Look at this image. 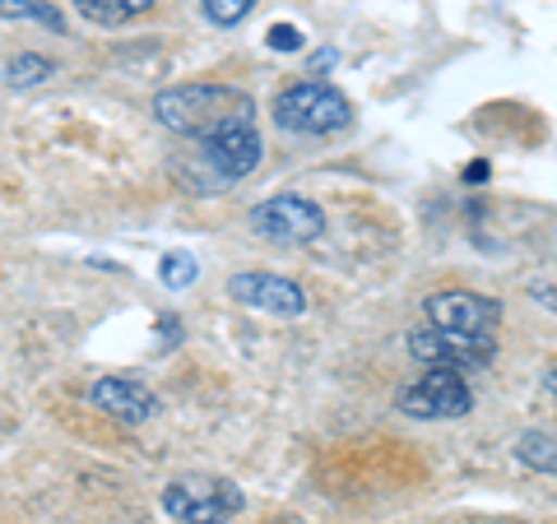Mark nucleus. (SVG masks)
Masks as SVG:
<instances>
[{"label": "nucleus", "mask_w": 557, "mask_h": 524, "mask_svg": "<svg viewBox=\"0 0 557 524\" xmlns=\"http://www.w3.org/2000/svg\"><path fill=\"white\" fill-rule=\"evenodd\" d=\"M153 121L177 135V139H209L233 126H256V98L237 84H168L163 93H153Z\"/></svg>", "instance_id": "obj_1"}, {"label": "nucleus", "mask_w": 557, "mask_h": 524, "mask_svg": "<svg viewBox=\"0 0 557 524\" xmlns=\"http://www.w3.org/2000/svg\"><path fill=\"white\" fill-rule=\"evenodd\" d=\"M270 116L278 130L321 139V135H339L354 126V102L325 79H298V84H288L284 93H274Z\"/></svg>", "instance_id": "obj_2"}, {"label": "nucleus", "mask_w": 557, "mask_h": 524, "mask_svg": "<svg viewBox=\"0 0 557 524\" xmlns=\"http://www.w3.org/2000/svg\"><path fill=\"white\" fill-rule=\"evenodd\" d=\"M159 506L168 511V520H177V524H228L242 515L247 497H242V487L233 478L182 474L159 492Z\"/></svg>", "instance_id": "obj_3"}, {"label": "nucleus", "mask_w": 557, "mask_h": 524, "mask_svg": "<svg viewBox=\"0 0 557 524\" xmlns=\"http://www.w3.org/2000/svg\"><path fill=\"white\" fill-rule=\"evenodd\" d=\"M247 228L270 247H311L325 233V209L307 196H265L247 209Z\"/></svg>", "instance_id": "obj_4"}, {"label": "nucleus", "mask_w": 557, "mask_h": 524, "mask_svg": "<svg viewBox=\"0 0 557 524\" xmlns=\"http://www.w3.org/2000/svg\"><path fill=\"white\" fill-rule=\"evenodd\" d=\"M469 409H474V390L450 366H428L423 376L399 390V413L418 417V423H450V417H465Z\"/></svg>", "instance_id": "obj_5"}, {"label": "nucleus", "mask_w": 557, "mask_h": 524, "mask_svg": "<svg viewBox=\"0 0 557 524\" xmlns=\"http://www.w3.org/2000/svg\"><path fill=\"white\" fill-rule=\"evenodd\" d=\"M409 358L423 366H450V372H474L497 358L493 335H456V329H432L418 325L409 329Z\"/></svg>", "instance_id": "obj_6"}, {"label": "nucleus", "mask_w": 557, "mask_h": 524, "mask_svg": "<svg viewBox=\"0 0 557 524\" xmlns=\"http://www.w3.org/2000/svg\"><path fill=\"white\" fill-rule=\"evenodd\" d=\"M423 316H428L432 329H456V335H493L507 311H502L497 297H483L474 288H442V292H428Z\"/></svg>", "instance_id": "obj_7"}, {"label": "nucleus", "mask_w": 557, "mask_h": 524, "mask_svg": "<svg viewBox=\"0 0 557 524\" xmlns=\"http://www.w3.org/2000/svg\"><path fill=\"white\" fill-rule=\"evenodd\" d=\"M228 297L251 311H265V316H307L311 297L302 292V284H293L284 274H265V270H242L228 278Z\"/></svg>", "instance_id": "obj_8"}, {"label": "nucleus", "mask_w": 557, "mask_h": 524, "mask_svg": "<svg viewBox=\"0 0 557 524\" xmlns=\"http://www.w3.org/2000/svg\"><path fill=\"white\" fill-rule=\"evenodd\" d=\"M260 159H265V139H260L256 126H233V130L200 139V163L214 172V182H223V186L247 182L260 167Z\"/></svg>", "instance_id": "obj_9"}, {"label": "nucleus", "mask_w": 557, "mask_h": 524, "mask_svg": "<svg viewBox=\"0 0 557 524\" xmlns=\"http://www.w3.org/2000/svg\"><path fill=\"white\" fill-rule=\"evenodd\" d=\"M89 404L98 413L116 417V423H126V427H139V423H149V417H159V395L131 376H98L94 390H89Z\"/></svg>", "instance_id": "obj_10"}, {"label": "nucleus", "mask_w": 557, "mask_h": 524, "mask_svg": "<svg viewBox=\"0 0 557 524\" xmlns=\"http://www.w3.org/2000/svg\"><path fill=\"white\" fill-rule=\"evenodd\" d=\"M0 20L10 24H42L47 33H70V20L61 14L57 0H0Z\"/></svg>", "instance_id": "obj_11"}, {"label": "nucleus", "mask_w": 557, "mask_h": 524, "mask_svg": "<svg viewBox=\"0 0 557 524\" xmlns=\"http://www.w3.org/2000/svg\"><path fill=\"white\" fill-rule=\"evenodd\" d=\"M153 5H159V0H75V10L84 14V20L102 24V28H121L131 20H145Z\"/></svg>", "instance_id": "obj_12"}, {"label": "nucleus", "mask_w": 557, "mask_h": 524, "mask_svg": "<svg viewBox=\"0 0 557 524\" xmlns=\"http://www.w3.org/2000/svg\"><path fill=\"white\" fill-rule=\"evenodd\" d=\"M516 460L525 464V469H534V474H544V478H553V469H557V446H553V432H520L516 436Z\"/></svg>", "instance_id": "obj_13"}, {"label": "nucleus", "mask_w": 557, "mask_h": 524, "mask_svg": "<svg viewBox=\"0 0 557 524\" xmlns=\"http://www.w3.org/2000/svg\"><path fill=\"white\" fill-rule=\"evenodd\" d=\"M51 75H57V65H51V57H38V51H20V57L5 65V79L14 89H33V84H47Z\"/></svg>", "instance_id": "obj_14"}, {"label": "nucleus", "mask_w": 557, "mask_h": 524, "mask_svg": "<svg viewBox=\"0 0 557 524\" xmlns=\"http://www.w3.org/2000/svg\"><path fill=\"white\" fill-rule=\"evenodd\" d=\"M256 5H260V0H200V14L214 28H237Z\"/></svg>", "instance_id": "obj_15"}, {"label": "nucleus", "mask_w": 557, "mask_h": 524, "mask_svg": "<svg viewBox=\"0 0 557 524\" xmlns=\"http://www.w3.org/2000/svg\"><path fill=\"white\" fill-rule=\"evenodd\" d=\"M196 274H200V265L186 251L163 255V265H159V278H163L168 288H190V284H196Z\"/></svg>", "instance_id": "obj_16"}, {"label": "nucleus", "mask_w": 557, "mask_h": 524, "mask_svg": "<svg viewBox=\"0 0 557 524\" xmlns=\"http://www.w3.org/2000/svg\"><path fill=\"white\" fill-rule=\"evenodd\" d=\"M265 42H270L274 51H298V47H302V28H298V24H274V28L265 33Z\"/></svg>", "instance_id": "obj_17"}, {"label": "nucleus", "mask_w": 557, "mask_h": 524, "mask_svg": "<svg viewBox=\"0 0 557 524\" xmlns=\"http://www.w3.org/2000/svg\"><path fill=\"white\" fill-rule=\"evenodd\" d=\"M335 61H339V57H335V51H330V47H325V51H321V57H311V75H325V70H330V65H335Z\"/></svg>", "instance_id": "obj_18"}, {"label": "nucleus", "mask_w": 557, "mask_h": 524, "mask_svg": "<svg viewBox=\"0 0 557 524\" xmlns=\"http://www.w3.org/2000/svg\"><path fill=\"white\" fill-rule=\"evenodd\" d=\"M465 182H487V163H469L465 167Z\"/></svg>", "instance_id": "obj_19"}]
</instances>
